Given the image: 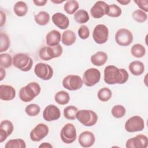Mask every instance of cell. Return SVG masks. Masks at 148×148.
Returning <instances> with one entry per match:
<instances>
[{
  "mask_svg": "<svg viewBox=\"0 0 148 148\" xmlns=\"http://www.w3.org/2000/svg\"><path fill=\"white\" fill-rule=\"evenodd\" d=\"M129 75L123 68H118L114 65H108L104 69V81L108 84H122L126 83Z\"/></svg>",
  "mask_w": 148,
  "mask_h": 148,
  "instance_id": "cell-1",
  "label": "cell"
},
{
  "mask_svg": "<svg viewBox=\"0 0 148 148\" xmlns=\"http://www.w3.org/2000/svg\"><path fill=\"white\" fill-rule=\"evenodd\" d=\"M40 86L38 83L30 82L20 90V99L24 102H30L40 94Z\"/></svg>",
  "mask_w": 148,
  "mask_h": 148,
  "instance_id": "cell-2",
  "label": "cell"
},
{
  "mask_svg": "<svg viewBox=\"0 0 148 148\" xmlns=\"http://www.w3.org/2000/svg\"><path fill=\"white\" fill-rule=\"evenodd\" d=\"M76 117L81 124L86 127L94 125L98 120L97 113L93 110L88 109L78 110L76 113Z\"/></svg>",
  "mask_w": 148,
  "mask_h": 148,
  "instance_id": "cell-3",
  "label": "cell"
},
{
  "mask_svg": "<svg viewBox=\"0 0 148 148\" xmlns=\"http://www.w3.org/2000/svg\"><path fill=\"white\" fill-rule=\"evenodd\" d=\"M14 66L23 72L29 71L33 65L32 58L24 53H17L13 58Z\"/></svg>",
  "mask_w": 148,
  "mask_h": 148,
  "instance_id": "cell-4",
  "label": "cell"
},
{
  "mask_svg": "<svg viewBox=\"0 0 148 148\" xmlns=\"http://www.w3.org/2000/svg\"><path fill=\"white\" fill-rule=\"evenodd\" d=\"M62 54V47L60 45L54 46H45L40 49L39 56L44 61H49L53 58L59 57Z\"/></svg>",
  "mask_w": 148,
  "mask_h": 148,
  "instance_id": "cell-5",
  "label": "cell"
},
{
  "mask_svg": "<svg viewBox=\"0 0 148 148\" xmlns=\"http://www.w3.org/2000/svg\"><path fill=\"white\" fill-rule=\"evenodd\" d=\"M60 137L62 141L66 144L73 143L77 138L76 129L72 123L66 124L61 129Z\"/></svg>",
  "mask_w": 148,
  "mask_h": 148,
  "instance_id": "cell-6",
  "label": "cell"
},
{
  "mask_svg": "<svg viewBox=\"0 0 148 148\" xmlns=\"http://www.w3.org/2000/svg\"><path fill=\"white\" fill-rule=\"evenodd\" d=\"M83 84V79L76 75H69L62 80L63 87L69 91H75L82 88Z\"/></svg>",
  "mask_w": 148,
  "mask_h": 148,
  "instance_id": "cell-7",
  "label": "cell"
},
{
  "mask_svg": "<svg viewBox=\"0 0 148 148\" xmlns=\"http://www.w3.org/2000/svg\"><path fill=\"white\" fill-rule=\"evenodd\" d=\"M124 127L128 132L141 131L145 128V122L140 116H134L126 121Z\"/></svg>",
  "mask_w": 148,
  "mask_h": 148,
  "instance_id": "cell-8",
  "label": "cell"
},
{
  "mask_svg": "<svg viewBox=\"0 0 148 148\" xmlns=\"http://www.w3.org/2000/svg\"><path fill=\"white\" fill-rule=\"evenodd\" d=\"M34 72L37 77L43 80H49L53 76V69L52 67L45 63L39 62L34 68Z\"/></svg>",
  "mask_w": 148,
  "mask_h": 148,
  "instance_id": "cell-9",
  "label": "cell"
},
{
  "mask_svg": "<svg viewBox=\"0 0 148 148\" xmlns=\"http://www.w3.org/2000/svg\"><path fill=\"white\" fill-rule=\"evenodd\" d=\"M101 79L100 71L94 68L87 69L83 76L84 84L87 87H92L98 83Z\"/></svg>",
  "mask_w": 148,
  "mask_h": 148,
  "instance_id": "cell-10",
  "label": "cell"
},
{
  "mask_svg": "<svg viewBox=\"0 0 148 148\" xmlns=\"http://www.w3.org/2000/svg\"><path fill=\"white\" fill-rule=\"evenodd\" d=\"M109 37V29L104 24L97 25L92 32V38L97 44H103L106 43Z\"/></svg>",
  "mask_w": 148,
  "mask_h": 148,
  "instance_id": "cell-11",
  "label": "cell"
},
{
  "mask_svg": "<svg viewBox=\"0 0 148 148\" xmlns=\"http://www.w3.org/2000/svg\"><path fill=\"white\" fill-rule=\"evenodd\" d=\"M115 40L121 46H127L132 43L133 35L130 30L126 28H121L117 30L115 34Z\"/></svg>",
  "mask_w": 148,
  "mask_h": 148,
  "instance_id": "cell-12",
  "label": "cell"
},
{
  "mask_svg": "<svg viewBox=\"0 0 148 148\" xmlns=\"http://www.w3.org/2000/svg\"><path fill=\"white\" fill-rule=\"evenodd\" d=\"M49 132V129L47 125L39 123L31 131L29 136L32 141L39 142L48 135Z\"/></svg>",
  "mask_w": 148,
  "mask_h": 148,
  "instance_id": "cell-13",
  "label": "cell"
},
{
  "mask_svg": "<svg viewBox=\"0 0 148 148\" xmlns=\"http://www.w3.org/2000/svg\"><path fill=\"white\" fill-rule=\"evenodd\" d=\"M147 145V137L145 135L139 134L128 139L126 142L125 147L127 148H146Z\"/></svg>",
  "mask_w": 148,
  "mask_h": 148,
  "instance_id": "cell-14",
  "label": "cell"
},
{
  "mask_svg": "<svg viewBox=\"0 0 148 148\" xmlns=\"http://www.w3.org/2000/svg\"><path fill=\"white\" fill-rule=\"evenodd\" d=\"M109 11V5L104 1L96 2L90 9L91 15L95 18H99L107 15Z\"/></svg>",
  "mask_w": 148,
  "mask_h": 148,
  "instance_id": "cell-15",
  "label": "cell"
},
{
  "mask_svg": "<svg viewBox=\"0 0 148 148\" xmlns=\"http://www.w3.org/2000/svg\"><path fill=\"white\" fill-rule=\"evenodd\" d=\"M61 116L60 109L56 105L50 104L47 105L43 112V117L47 121H53L58 120Z\"/></svg>",
  "mask_w": 148,
  "mask_h": 148,
  "instance_id": "cell-16",
  "label": "cell"
},
{
  "mask_svg": "<svg viewBox=\"0 0 148 148\" xmlns=\"http://www.w3.org/2000/svg\"><path fill=\"white\" fill-rule=\"evenodd\" d=\"M95 141V137L94 134L90 131H86L82 132L79 136L78 142L80 145L84 147L87 148L92 146Z\"/></svg>",
  "mask_w": 148,
  "mask_h": 148,
  "instance_id": "cell-17",
  "label": "cell"
},
{
  "mask_svg": "<svg viewBox=\"0 0 148 148\" xmlns=\"http://www.w3.org/2000/svg\"><path fill=\"white\" fill-rule=\"evenodd\" d=\"M14 127L13 123L8 120H5L0 123V143H2L13 132Z\"/></svg>",
  "mask_w": 148,
  "mask_h": 148,
  "instance_id": "cell-18",
  "label": "cell"
},
{
  "mask_svg": "<svg viewBox=\"0 0 148 148\" xmlns=\"http://www.w3.org/2000/svg\"><path fill=\"white\" fill-rule=\"evenodd\" d=\"M51 19L54 24L61 29H66L69 25L68 17L60 12L54 13L52 16Z\"/></svg>",
  "mask_w": 148,
  "mask_h": 148,
  "instance_id": "cell-19",
  "label": "cell"
},
{
  "mask_svg": "<svg viewBox=\"0 0 148 148\" xmlns=\"http://www.w3.org/2000/svg\"><path fill=\"white\" fill-rule=\"evenodd\" d=\"M16 97V90L10 85L0 86V98L3 101H11Z\"/></svg>",
  "mask_w": 148,
  "mask_h": 148,
  "instance_id": "cell-20",
  "label": "cell"
},
{
  "mask_svg": "<svg viewBox=\"0 0 148 148\" xmlns=\"http://www.w3.org/2000/svg\"><path fill=\"white\" fill-rule=\"evenodd\" d=\"M61 34L58 31L53 29L46 36V43L49 46H54L59 44L61 40Z\"/></svg>",
  "mask_w": 148,
  "mask_h": 148,
  "instance_id": "cell-21",
  "label": "cell"
},
{
  "mask_svg": "<svg viewBox=\"0 0 148 148\" xmlns=\"http://www.w3.org/2000/svg\"><path fill=\"white\" fill-rule=\"evenodd\" d=\"M90 60L94 65L97 66H102L108 60V55L103 51H98L91 56Z\"/></svg>",
  "mask_w": 148,
  "mask_h": 148,
  "instance_id": "cell-22",
  "label": "cell"
},
{
  "mask_svg": "<svg viewBox=\"0 0 148 148\" xmlns=\"http://www.w3.org/2000/svg\"><path fill=\"white\" fill-rule=\"evenodd\" d=\"M128 69L133 75L140 76L145 71V65L140 61H134L130 64Z\"/></svg>",
  "mask_w": 148,
  "mask_h": 148,
  "instance_id": "cell-23",
  "label": "cell"
},
{
  "mask_svg": "<svg viewBox=\"0 0 148 148\" xmlns=\"http://www.w3.org/2000/svg\"><path fill=\"white\" fill-rule=\"evenodd\" d=\"M76 39L75 33L72 30H66L62 35L61 42L65 46H71L73 45Z\"/></svg>",
  "mask_w": 148,
  "mask_h": 148,
  "instance_id": "cell-24",
  "label": "cell"
},
{
  "mask_svg": "<svg viewBox=\"0 0 148 148\" xmlns=\"http://www.w3.org/2000/svg\"><path fill=\"white\" fill-rule=\"evenodd\" d=\"M13 11L16 16L23 17L25 16L28 12V6L24 2L18 1L14 5Z\"/></svg>",
  "mask_w": 148,
  "mask_h": 148,
  "instance_id": "cell-25",
  "label": "cell"
},
{
  "mask_svg": "<svg viewBox=\"0 0 148 148\" xmlns=\"http://www.w3.org/2000/svg\"><path fill=\"white\" fill-rule=\"evenodd\" d=\"M74 19L79 24H84L90 20L88 12L83 9L77 10L74 14Z\"/></svg>",
  "mask_w": 148,
  "mask_h": 148,
  "instance_id": "cell-26",
  "label": "cell"
},
{
  "mask_svg": "<svg viewBox=\"0 0 148 148\" xmlns=\"http://www.w3.org/2000/svg\"><path fill=\"white\" fill-rule=\"evenodd\" d=\"M34 20L38 25H45L49 22L50 15L46 12L40 11L37 14L35 15Z\"/></svg>",
  "mask_w": 148,
  "mask_h": 148,
  "instance_id": "cell-27",
  "label": "cell"
},
{
  "mask_svg": "<svg viewBox=\"0 0 148 148\" xmlns=\"http://www.w3.org/2000/svg\"><path fill=\"white\" fill-rule=\"evenodd\" d=\"M54 99L58 104L64 105L69 102L70 96L67 92L65 91H60L55 94Z\"/></svg>",
  "mask_w": 148,
  "mask_h": 148,
  "instance_id": "cell-28",
  "label": "cell"
},
{
  "mask_svg": "<svg viewBox=\"0 0 148 148\" xmlns=\"http://www.w3.org/2000/svg\"><path fill=\"white\" fill-rule=\"evenodd\" d=\"M79 8V3L75 0H69L66 1L64 5V10L69 14H73L75 13Z\"/></svg>",
  "mask_w": 148,
  "mask_h": 148,
  "instance_id": "cell-29",
  "label": "cell"
},
{
  "mask_svg": "<svg viewBox=\"0 0 148 148\" xmlns=\"http://www.w3.org/2000/svg\"><path fill=\"white\" fill-rule=\"evenodd\" d=\"M131 54L136 58L143 57L146 54L145 47L140 43L134 45L131 49Z\"/></svg>",
  "mask_w": 148,
  "mask_h": 148,
  "instance_id": "cell-30",
  "label": "cell"
},
{
  "mask_svg": "<svg viewBox=\"0 0 148 148\" xmlns=\"http://www.w3.org/2000/svg\"><path fill=\"white\" fill-rule=\"evenodd\" d=\"M5 148H25L26 144L22 139H14L8 141L5 145Z\"/></svg>",
  "mask_w": 148,
  "mask_h": 148,
  "instance_id": "cell-31",
  "label": "cell"
},
{
  "mask_svg": "<svg viewBox=\"0 0 148 148\" xmlns=\"http://www.w3.org/2000/svg\"><path fill=\"white\" fill-rule=\"evenodd\" d=\"M112 93L111 90L108 87L101 88L97 93L98 98L102 102H107L112 97Z\"/></svg>",
  "mask_w": 148,
  "mask_h": 148,
  "instance_id": "cell-32",
  "label": "cell"
},
{
  "mask_svg": "<svg viewBox=\"0 0 148 148\" xmlns=\"http://www.w3.org/2000/svg\"><path fill=\"white\" fill-rule=\"evenodd\" d=\"M78 111L77 108L73 105L68 106L64 109V116L68 120H73L76 119V113Z\"/></svg>",
  "mask_w": 148,
  "mask_h": 148,
  "instance_id": "cell-33",
  "label": "cell"
},
{
  "mask_svg": "<svg viewBox=\"0 0 148 148\" xmlns=\"http://www.w3.org/2000/svg\"><path fill=\"white\" fill-rule=\"evenodd\" d=\"M0 39V53H3L9 49L10 45V41L8 36L6 34H4L3 32H1Z\"/></svg>",
  "mask_w": 148,
  "mask_h": 148,
  "instance_id": "cell-34",
  "label": "cell"
},
{
  "mask_svg": "<svg viewBox=\"0 0 148 148\" xmlns=\"http://www.w3.org/2000/svg\"><path fill=\"white\" fill-rule=\"evenodd\" d=\"M13 59L11 56L8 53H3L0 55V65L3 68H8L11 66Z\"/></svg>",
  "mask_w": 148,
  "mask_h": 148,
  "instance_id": "cell-35",
  "label": "cell"
},
{
  "mask_svg": "<svg viewBox=\"0 0 148 148\" xmlns=\"http://www.w3.org/2000/svg\"><path fill=\"white\" fill-rule=\"evenodd\" d=\"M40 111L39 106L37 104L32 103L27 105L25 108V112L26 114L31 117H34L37 116Z\"/></svg>",
  "mask_w": 148,
  "mask_h": 148,
  "instance_id": "cell-36",
  "label": "cell"
},
{
  "mask_svg": "<svg viewBox=\"0 0 148 148\" xmlns=\"http://www.w3.org/2000/svg\"><path fill=\"white\" fill-rule=\"evenodd\" d=\"M111 113L114 117L120 119L124 117L126 113V110L123 105H116L112 108Z\"/></svg>",
  "mask_w": 148,
  "mask_h": 148,
  "instance_id": "cell-37",
  "label": "cell"
},
{
  "mask_svg": "<svg viewBox=\"0 0 148 148\" xmlns=\"http://www.w3.org/2000/svg\"><path fill=\"white\" fill-rule=\"evenodd\" d=\"M132 16L134 20L140 23L145 22L147 18V15L146 13L140 9H138L133 12Z\"/></svg>",
  "mask_w": 148,
  "mask_h": 148,
  "instance_id": "cell-38",
  "label": "cell"
},
{
  "mask_svg": "<svg viewBox=\"0 0 148 148\" xmlns=\"http://www.w3.org/2000/svg\"><path fill=\"white\" fill-rule=\"evenodd\" d=\"M122 13L121 9L115 4L109 5V11L107 15L111 17H118Z\"/></svg>",
  "mask_w": 148,
  "mask_h": 148,
  "instance_id": "cell-39",
  "label": "cell"
},
{
  "mask_svg": "<svg viewBox=\"0 0 148 148\" xmlns=\"http://www.w3.org/2000/svg\"><path fill=\"white\" fill-rule=\"evenodd\" d=\"M77 34L80 39H86L90 36V30L87 25H82L79 28Z\"/></svg>",
  "mask_w": 148,
  "mask_h": 148,
  "instance_id": "cell-40",
  "label": "cell"
},
{
  "mask_svg": "<svg viewBox=\"0 0 148 148\" xmlns=\"http://www.w3.org/2000/svg\"><path fill=\"white\" fill-rule=\"evenodd\" d=\"M134 2L137 6L145 12H148V1L147 0H135Z\"/></svg>",
  "mask_w": 148,
  "mask_h": 148,
  "instance_id": "cell-41",
  "label": "cell"
},
{
  "mask_svg": "<svg viewBox=\"0 0 148 148\" xmlns=\"http://www.w3.org/2000/svg\"><path fill=\"white\" fill-rule=\"evenodd\" d=\"M0 27H2L6 22V16L5 13H3V11L1 10L0 12Z\"/></svg>",
  "mask_w": 148,
  "mask_h": 148,
  "instance_id": "cell-42",
  "label": "cell"
},
{
  "mask_svg": "<svg viewBox=\"0 0 148 148\" xmlns=\"http://www.w3.org/2000/svg\"><path fill=\"white\" fill-rule=\"evenodd\" d=\"M33 2L36 6H43L47 3V0H34Z\"/></svg>",
  "mask_w": 148,
  "mask_h": 148,
  "instance_id": "cell-43",
  "label": "cell"
},
{
  "mask_svg": "<svg viewBox=\"0 0 148 148\" xmlns=\"http://www.w3.org/2000/svg\"><path fill=\"white\" fill-rule=\"evenodd\" d=\"M6 76L5 70L2 67H0V80L2 81Z\"/></svg>",
  "mask_w": 148,
  "mask_h": 148,
  "instance_id": "cell-44",
  "label": "cell"
},
{
  "mask_svg": "<svg viewBox=\"0 0 148 148\" xmlns=\"http://www.w3.org/2000/svg\"><path fill=\"white\" fill-rule=\"evenodd\" d=\"M39 148H46V147H47V148H51L53 147L52 145L51 144H50L49 143H47V142H43L42 143L41 145H40L39 146Z\"/></svg>",
  "mask_w": 148,
  "mask_h": 148,
  "instance_id": "cell-45",
  "label": "cell"
},
{
  "mask_svg": "<svg viewBox=\"0 0 148 148\" xmlns=\"http://www.w3.org/2000/svg\"><path fill=\"white\" fill-rule=\"evenodd\" d=\"M117 1V2L120 3V4L123 5H127L131 2L130 0H120V1L118 0Z\"/></svg>",
  "mask_w": 148,
  "mask_h": 148,
  "instance_id": "cell-46",
  "label": "cell"
},
{
  "mask_svg": "<svg viewBox=\"0 0 148 148\" xmlns=\"http://www.w3.org/2000/svg\"><path fill=\"white\" fill-rule=\"evenodd\" d=\"M52 2L54 3H61L63 2V1H53Z\"/></svg>",
  "mask_w": 148,
  "mask_h": 148,
  "instance_id": "cell-47",
  "label": "cell"
}]
</instances>
